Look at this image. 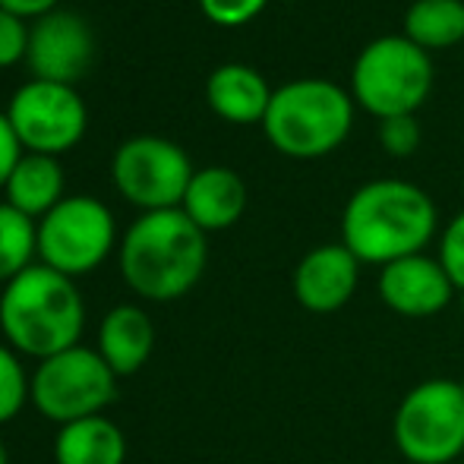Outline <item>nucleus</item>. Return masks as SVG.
I'll use <instances>...</instances> for the list:
<instances>
[{"mask_svg": "<svg viewBox=\"0 0 464 464\" xmlns=\"http://www.w3.org/2000/svg\"><path fill=\"white\" fill-rule=\"evenodd\" d=\"M436 234V206L408 180H370L348 199L342 244L361 266H389L417 256Z\"/></svg>", "mask_w": 464, "mask_h": 464, "instance_id": "nucleus-1", "label": "nucleus"}, {"mask_svg": "<svg viewBox=\"0 0 464 464\" xmlns=\"http://www.w3.org/2000/svg\"><path fill=\"white\" fill-rule=\"evenodd\" d=\"M208 263L206 231L184 208L142 212L121 240V276L130 291L155 304H168L199 285Z\"/></svg>", "mask_w": 464, "mask_h": 464, "instance_id": "nucleus-2", "label": "nucleus"}, {"mask_svg": "<svg viewBox=\"0 0 464 464\" xmlns=\"http://www.w3.org/2000/svg\"><path fill=\"white\" fill-rule=\"evenodd\" d=\"M86 329V304L73 278L35 263L0 291V332L16 354L38 363L76 348Z\"/></svg>", "mask_w": 464, "mask_h": 464, "instance_id": "nucleus-3", "label": "nucleus"}, {"mask_svg": "<svg viewBox=\"0 0 464 464\" xmlns=\"http://www.w3.org/2000/svg\"><path fill=\"white\" fill-rule=\"evenodd\" d=\"M354 104L344 89L325 80H297L272 92L263 130L281 155L323 159L351 133Z\"/></svg>", "mask_w": 464, "mask_h": 464, "instance_id": "nucleus-4", "label": "nucleus"}, {"mask_svg": "<svg viewBox=\"0 0 464 464\" xmlns=\"http://www.w3.org/2000/svg\"><path fill=\"white\" fill-rule=\"evenodd\" d=\"M392 440L411 464L464 459V392L459 379H423L404 392L392 417Z\"/></svg>", "mask_w": 464, "mask_h": 464, "instance_id": "nucleus-5", "label": "nucleus"}, {"mask_svg": "<svg viewBox=\"0 0 464 464\" xmlns=\"http://www.w3.org/2000/svg\"><path fill=\"white\" fill-rule=\"evenodd\" d=\"M354 98L379 121L414 114L433 89V63L404 35H385L361 51L351 76Z\"/></svg>", "mask_w": 464, "mask_h": 464, "instance_id": "nucleus-6", "label": "nucleus"}, {"mask_svg": "<svg viewBox=\"0 0 464 464\" xmlns=\"http://www.w3.org/2000/svg\"><path fill=\"white\" fill-rule=\"evenodd\" d=\"M114 395L117 372L95 348L82 344L38 363L29 385V401L44 420H54L57 427L102 414Z\"/></svg>", "mask_w": 464, "mask_h": 464, "instance_id": "nucleus-7", "label": "nucleus"}, {"mask_svg": "<svg viewBox=\"0 0 464 464\" xmlns=\"http://www.w3.org/2000/svg\"><path fill=\"white\" fill-rule=\"evenodd\" d=\"M114 244V215L95 196H63L38 221V259L67 278L98 269Z\"/></svg>", "mask_w": 464, "mask_h": 464, "instance_id": "nucleus-8", "label": "nucleus"}, {"mask_svg": "<svg viewBox=\"0 0 464 464\" xmlns=\"http://www.w3.org/2000/svg\"><path fill=\"white\" fill-rule=\"evenodd\" d=\"M193 174L187 152L165 136H133L121 142L111 159L114 187L142 212L180 208Z\"/></svg>", "mask_w": 464, "mask_h": 464, "instance_id": "nucleus-9", "label": "nucleus"}, {"mask_svg": "<svg viewBox=\"0 0 464 464\" xmlns=\"http://www.w3.org/2000/svg\"><path fill=\"white\" fill-rule=\"evenodd\" d=\"M13 130L25 152L35 155H63L86 136V104L73 86L32 80L19 86L6 108Z\"/></svg>", "mask_w": 464, "mask_h": 464, "instance_id": "nucleus-10", "label": "nucleus"}, {"mask_svg": "<svg viewBox=\"0 0 464 464\" xmlns=\"http://www.w3.org/2000/svg\"><path fill=\"white\" fill-rule=\"evenodd\" d=\"M95 57L92 25L70 10H54L48 16L35 19L29 29V51L25 61L35 80L73 86L89 70Z\"/></svg>", "mask_w": 464, "mask_h": 464, "instance_id": "nucleus-11", "label": "nucleus"}, {"mask_svg": "<svg viewBox=\"0 0 464 464\" xmlns=\"http://www.w3.org/2000/svg\"><path fill=\"white\" fill-rule=\"evenodd\" d=\"M379 297L395 316L404 319H430L440 316L455 297L452 278L442 269L440 259L417 253V256H404L398 263L382 266L379 272Z\"/></svg>", "mask_w": 464, "mask_h": 464, "instance_id": "nucleus-12", "label": "nucleus"}, {"mask_svg": "<svg viewBox=\"0 0 464 464\" xmlns=\"http://www.w3.org/2000/svg\"><path fill=\"white\" fill-rule=\"evenodd\" d=\"M361 281V259L344 244H323L310 250L294 269V297L313 316L344 310Z\"/></svg>", "mask_w": 464, "mask_h": 464, "instance_id": "nucleus-13", "label": "nucleus"}, {"mask_svg": "<svg viewBox=\"0 0 464 464\" xmlns=\"http://www.w3.org/2000/svg\"><path fill=\"white\" fill-rule=\"evenodd\" d=\"M155 348V325L142 306L121 304L104 313L98 325V354L121 376H133L149 363Z\"/></svg>", "mask_w": 464, "mask_h": 464, "instance_id": "nucleus-14", "label": "nucleus"}, {"mask_svg": "<svg viewBox=\"0 0 464 464\" xmlns=\"http://www.w3.org/2000/svg\"><path fill=\"white\" fill-rule=\"evenodd\" d=\"M180 208L199 231H225L244 215L246 187L231 168H202L189 180Z\"/></svg>", "mask_w": 464, "mask_h": 464, "instance_id": "nucleus-15", "label": "nucleus"}, {"mask_svg": "<svg viewBox=\"0 0 464 464\" xmlns=\"http://www.w3.org/2000/svg\"><path fill=\"white\" fill-rule=\"evenodd\" d=\"M208 108L227 123H263L272 89L246 63H221L206 82Z\"/></svg>", "mask_w": 464, "mask_h": 464, "instance_id": "nucleus-16", "label": "nucleus"}, {"mask_svg": "<svg viewBox=\"0 0 464 464\" xmlns=\"http://www.w3.org/2000/svg\"><path fill=\"white\" fill-rule=\"evenodd\" d=\"M54 461L57 464H123L127 461V436L104 414L63 423L54 436Z\"/></svg>", "mask_w": 464, "mask_h": 464, "instance_id": "nucleus-17", "label": "nucleus"}, {"mask_svg": "<svg viewBox=\"0 0 464 464\" xmlns=\"http://www.w3.org/2000/svg\"><path fill=\"white\" fill-rule=\"evenodd\" d=\"M6 202L29 215L32 221H42L57 202L63 199V168L54 155L25 152L19 165L13 168L10 180L4 187Z\"/></svg>", "mask_w": 464, "mask_h": 464, "instance_id": "nucleus-18", "label": "nucleus"}, {"mask_svg": "<svg viewBox=\"0 0 464 464\" xmlns=\"http://www.w3.org/2000/svg\"><path fill=\"white\" fill-rule=\"evenodd\" d=\"M404 38L427 54L459 44L464 38V0H414L404 13Z\"/></svg>", "mask_w": 464, "mask_h": 464, "instance_id": "nucleus-19", "label": "nucleus"}, {"mask_svg": "<svg viewBox=\"0 0 464 464\" xmlns=\"http://www.w3.org/2000/svg\"><path fill=\"white\" fill-rule=\"evenodd\" d=\"M38 256V221L13 208L10 202H0V285L13 281L19 272L35 266Z\"/></svg>", "mask_w": 464, "mask_h": 464, "instance_id": "nucleus-20", "label": "nucleus"}, {"mask_svg": "<svg viewBox=\"0 0 464 464\" xmlns=\"http://www.w3.org/2000/svg\"><path fill=\"white\" fill-rule=\"evenodd\" d=\"M32 376H25V367L10 344L0 342V427L19 417V411L29 401Z\"/></svg>", "mask_w": 464, "mask_h": 464, "instance_id": "nucleus-21", "label": "nucleus"}, {"mask_svg": "<svg viewBox=\"0 0 464 464\" xmlns=\"http://www.w3.org/2000/svg\"><path fill=\"white\" fill-rule=\"evenodd\" d=\"M440 263L449 272L455 291L464 294V208L446 225L440 237Z\"/></svg>", "mask_w": 464, "mask_h": 464, "instance_id": "nucleus-22", "label": "nucleus"}, {"mask_svg": "<svg viewBox=\"0 0 464 464\" xmlns=\"http://www.w3.org/2000/svg\"><path fill=\"white\" fill-rule=\"evenodd\" d=\"M379 142L389 155H414L417 146H420V127H417L414 114L404 117H389V121L379 123Z\"/></svg>", "mask_w": 464, "mask_h": 464, "instance_id": "nucleus-23", "label": "nucleus"}, {"mask_svg": "<svg viewBox=\"0 0 464 464\" xmlns=\"http://www.w3.org/2000/svg\"><path fill=\"white\" fill-rule=\"evenodd\" d=\"M269 0H199V10L206 13V19H212L215 25H246L250 19H256L266 10Z\"/></svg>", "mask_w": 464, "mask_h": 464, "instance_id": "nucleus-24", "label": "nucleus"}, {"mask_svg": "<svg viewBox=\"0 0 464 464\" xmlns=\"http://www.w3.org/2000/svg\"><path fill=\"white\" fill-rule=\"evenodd\" d=\"M29 51V29L19 16L0 6V70L19 63Z\"/></svg>", "mask_w": 464, "mask_h": 464, "instance_id": "nucleus-25", "label": "nucleus"}, {"mask_svg": "<svg viewBox=\"0 0 464 464\" xmlns=\"http://www.w3.org/2000/svg\"><path fill=\"white\" fill-rule=\"evenodd\" d=\"M25 155L23 142H19L16 130H13L10 117L0 114V189L6 187V180H10L13 168L19 165V159Z\"/></svg>", "mask_w": 464, "mask_h": 464, "instance_id": "nucleus-26", "label": "nucleus"}, {"mask_svg": "<svg viewBox=\"0 0 464 464\" xmlns=\"http://www.w3.org/2000/svg\"><path fill=\"white\" fill-rule=\"evenodd\" d=\"M61 4V0H0V6L4 10H10L13 16L19 19H32V16H48V13H54V6Z\"/></svg>", "mask_w": 464, "mask_h": 464, "instance_id": "nucleus-27", "label": "nucleus"}, {"mask_svg": "<svg viewBox=\"0 0 464 464\" xmlns=\"http://www.w3.org/2000/svg\"><path fill=\"white\" fill-rule=\"evenodd\" d=\"M0 464H10V459H6V446L0 442Z\"/></svg>", "mask_w": 464, "mask_h": 464, "instance_id": "nucleus-28", "label": "nucleus"}, {"mask_svg": "<svg viewBox=\"0 0 464 464\" xmlns=\"http://www.w3.org/2000/svg\"><path fill=\"white\" fill-rule=\"evenodd\" d=\"M459 385H461V392H464V376H461V379H459Z\"/></svg>", "mask_w": 464, "mask_h": 464, "instance_id": "nucleus-29", "label": "nucleus"}, {"mask_svg": "<svg viewBox=\"0 0 464 464\" xmlns=\"http://www.w3.org/2000/svg\"><path fill=\"white\" fill-rule=\"evenodd\" d=\"M459 297H461V306H464V294H459Z\"/></svg>", "mask_w": 464, "mask_h": 464, "instance_id": "nucleus-30", "label": "nucleus"}]
</instances>
